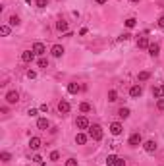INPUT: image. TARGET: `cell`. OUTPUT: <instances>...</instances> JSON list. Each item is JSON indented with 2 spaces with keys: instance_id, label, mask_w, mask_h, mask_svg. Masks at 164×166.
Segmentation results:
<instances>
[{
  "instance_id": "28",
  "label": "cell",
  "mask_w": 164,
  "mask_h": 166,
  "mask_svg": "<svg viewBox=\"0 0 164 166\" xmlns=\"http://www.w3.org/2000/svg\"><path fill=\"white\" fill-rule=\"evenodd\" d=\"M0 159H2L4 162H10V160H12V155H10V153H2V155H0Z\"/></svg>"
},
{
  "instance_id": "31",
  "label": "cell",
  "mask_w": 164,
  "mask_h": 166,
  "mask_svg": "<svg viewBox=\"0 0 164 166\" xmlns=\"http://www.w3.org/2000/svg\"><path fill=\"white\" fill-rule=\"evenodd\" d=\"M39 68H48V60L47 58H39Z\"/></svg>"
},
{
  "instance_id": "41",
  "label": "cell",
  "mask_w": 164,
  "mask_h": 166,
  "mask_svg": "<svg viewBox=\"0 0 164 166\" xmlns=\"http://www.w3.org/2000/svg\"><path fill=\"white\" fill-rule=\"evenodd\" d=\"M97 4H106V0H95Z\"/></svg>"
},
{
  "instance_id": "42",
  "label": "cell",
  "mask_w": 164,
  "mask_h": 166,
  "mask_svg": "<svg viewBox=\"0 0 164 166\" xmlns=\"http://www.w3.org/2000/svg\"><path fill=\"white\" fill-rule=\"evenodd\" d=\"M131 2H141V0H131Z\"/></svg>"
},
{
  "instance_id": "12",
  "label": "cell",
  "mask_w": 164,
  "mask_h": 166,
  "mask_svg": "<svg viewBox=\"0 0 164 166\" xmlns=\"http://www.w3.org/2000/svg\"><path fill=\"white\" fill-rule=\"evenodd\" d=\"M29 147H31V151H39L41 149V139L39 137H31L29 139Z\"/></svg>"
},
{
  "instance_id": "16",
  "label": "cell",
  "mask_w": 164,
  "mask_h": 166,
  "mask_svg": "<svg viewBox=\"0 0 164 166\" xmlns=\"http://www.w3.org/2000/svg\"><path fill=\"white\" fill-rule=\"evenodd\" d=\"M48 125H50V122H48L47 118H39V120H37V128H39V129H47Z\"/></svg>"
},
{
  "instance_id": "32",
  "label": "cell",
  "mask_w": 164,
  "mask_h": 166,
  "mask_svg": "<svg viewBox=\"0 0 164 166\" xmlns=\"http://www.w3.org/2000/svg\"><path fill=\"white\" fill-rule=\"evenodd\" d=\"M129 39H131V35H129V33H122L120 37H118V41H129Z\"/></svg>"
},
{
  "instance_id": "2",
  "label": "cell",
  "mask_w": 164,
  "mask_h": 166,
  "mask_svg": "<svg viewBox=\"0 0 164 166\" xmlns=\"http://www.w3.org/2000/svg\"><path fill=\"white\" fill-rule=\"evenodd\" d=\"M141 143H143L141 133H137V131H135V133H131V135H129V139H128V145H129V147H139Z\"/></svg>"
},
{
  "instance_id": "5",
  "label": "cell",
  "mask_w": 164,
  "mask_h": 166,
  "mask_svg": "<svg viewBox=\"0 0 164 166\" xmlns=\"http://www.w3.org/2000/svg\"><path fill=\"white\" fill-rule=\"evenodd\" d=\"M75 125H77V129H89V120L85 116H79L75 120Z\"/></svg>"
},
{
  "instance_id": "14",
  "label": "cell",
  "mask_w": 164,
  "mask_h": 166,
  "mask_svg": "<svg viewBox=\"0 0 164 166\" xmlns=\"http://www.w3.org/2000/svg\"><path fill=\"white\" fill-rule=\"evenodd\" d=\"M153 97H154V99H162V97H164V85L153 87Z\"/></svg>"
},
{
  "instance_id": "8",
  "label": "cell",
  "mask_w": 164,
  "mask_h": 166,
  "mask_svg": "<svg viewBox=\"0 0 164 166\" xmlns=\"http://www.w3.org/2000/svg\"><path fill=\"white\" fill-rule=\"evenodd\" d=\"M50 54L54 56V58H60V56L64 54V46L62 44H54V46L50 48Z\"/></svg>"
},
{
  "instance_id": "24",
  "label": "cell",
  "mask_w": 164,
  "mask_h": 166,
  "mask_svg": "<svg viewBox=\"0 0 164 166\" xmlns=\"http://www.w3.org/2000/svg\"><path fill=\"white\" fill-rule=\"evenodd\" d=\"M108 100H110V103H114V100H118V93L114 91V89H110V91H108Z\"/></svg>"
},
{
  "instance_id": "29",
  "label": "cell",
  "mask_w": 164,
  "mask_h": 166,
  "mask_svg": "<svg viewBox=\"0 0 164 166\" xmlns=\"http://www.w3.org/2000/svg\"><path fill=\"white\" fill-rule=\"evenodd\" d=\"M37 8H47L48 6V0H37Z\"/></svg>"
},
{
  "instance_id": "22",
  "label": "cell",
  "mask_w": 164,
  "mask_h": 166,
  "mask_svg": "<svg viewBox=\"0 0 164 166\" xmlns=\"http://www.w3.org/2000/svg\"><path fill=\"white\" fill-rule=\"evenodd\" d=\"M118 160V156L116 155H108L106 156V166H114V162Z\"/></svg>"
},
{
  "instance_id": "3",
  "label": "cell",
  "mask_w": 164,
  "mask_h": 166,
  "mask_svg": "<svg viewBox=\"0 0 164 166\" xmlns=\"http://www.w3.org/2000/svg\"><path fill=\"white\" fill-rule=\"evenodd\" d=\"M19 100V93L18 91H8L6 93V103L8 104H18Z\"/></svg>"
},
{
  "instance_id": "36",
  "label": "cell",
  "mask_w": 164,
  "mask_h": 166,
  "mask_svg": "<svg viewBox=\"0 0 164 166\" xmlns=\"http://www.w3.org/2000/svg\"><path fill=\"white\" fill-rule=\"evenodd\" d=\"M27 77H29V79H35V77H37V72L29 70V72H27Z\"/></svg>"
},
{
  "instance_id": "23",
  "label": "cell",
  "mask_w": 164,
  "mask_h": 166,
  "mask_svg": "<svg viewBox=\"0 0 164 166\" xmlns=\"http://www.w3.org/2000/svg\"><path fill=\"white\" fill-rule=\"evenodd\" d=\"M118 116H120V118H128L129 116V108H120V110H118Z\"/></svg>"
},
{
  "instance_id": "4",
  "label": "cell",
  "mask_w": 164,
  "mask_h": 166,
  "mask_svg": "<svg viewBox=\"0 0 164 166\" xmlns=\"http://www.w3.org/2000/svg\"><path fill=\"white\" fill-rule=\"evenodd\" d=\"M141 95H143V89H141V85H133V87L129 89V97H131V99H139Z\"/></svg>"
},
{
  "instance_id": "19",
  "label": "cell",
  "mask_w": 164,
  "mask_h": 166,
  "mask_svg": "<svg viewBox=\"0 0 164 166\" xmlns=\"http://www.w3.org/2000/svg\"><path fill=\"white\" fill-rule=\"evenodd\" d=\"M149 39H147V37H141V39H139V41H137V46L139 48H149Z\"/></svg>"
},
{
  "instance_id": "33",
  "label": "cell",
  "mask_w": 164,
  "mask_h": 166,
  "mask_svg": "<svg viewBox=\"0 0 164 166\" xmlns=\"http://www.w3.org/2000/svg\"><path fill=\"white\" fill-rule=\"evenodd\" d=\"M58 159H60V153H58V151H52V153H50V160H54V162H56Z\"/></svg>"
},
{
  "instance_id": "6",
  "label": "cell",
  "mask_w": 164,
  "mask_h": 166,
  "mask_svg": "<svg viewBox=\"0 0 164 166\" xmlns=\"http://www.w3.org/2000/svg\"><path fill=\"white\" fill-rule=\"evenodd\" d=\"M143 149H145L147 153H154V151H157V141H154V139L145 141V143H143Z\"/></svg>"
},
{
  "instance_id": "25",
  "label": "cell",
  "mask_w": 164,
  "mask_h": 166,
  "mask_svg": "<svg viewBox=\"0 0 164 166\" xmlns=\"http://www.w3.org/2000/svg\"><path fill=\"white\" fill-rule=\"evenodd\" d=\"M137 77H139V81H147V79L151 77V74H149V72H139Z\"/></svg>"
},
{
  "instance_id": "20",
  "label": "cell",
  "mask_w": 164,
  "mask_h": 166,
  "mask_svg": "<svg viewBox=\"0 0 164 166\" xmlns=\"http://www.w3.org/2000/svg\"><path fill=\"white\" fill-rule=\"evenodd\" d=\"M124 23H126V27H128V29H133V27L137 25V19H135V18H128Z\"/></svg>"
},
{
  "instance_id": "1",
  "label": "cell",
  "mask_w": 164,
  "mask_h": 166,
  "mask_svg": "<svg viewBox=\"0 0 164 166\" xmlns=\"http://www.w3.org/2000/svg\"><path fill=\"white\" fill-rule=\"evenodd\" d=\"M89 137H91L93 141H100L102 139V128L100 125H89Z\"/></svg>"
},
{
  "instance_id": "7",
  "label": "cell",
  "mask_w": 164,
  "mask_h": 166,
  "mask_svg": "<svg viewBox=\"0 0 164 166\" xmlns=\"http://www.w3.org/2000/svg\"><path fill=\"white\" fill-rule=\"evenodd\" d=\"M33 52H35L37 56H43L44 52H47V48H44V44H43V43H39V41H37L35 44H33Z\"/></svg>"
},
{
  "instance_id": "43",
  "label": "cell",
  "mask_w": 164,
  "mask_h": 166,
  "mask_svg": "<svg viewBox=\"0 0 164 166\" xmlns=\"http://www.w3.org/2000/svg\"><path fill=\"white\" fill-rule=\"evenodd\" d=\"M41 166H47V164H44V162H43V164H41Z\"/></svg>"
},
{
  "instance_id": "38",
  "label": "cell",
  "mask_w": 164,
  "mask_h": 166,
  "mask_svg": "<svg viewBox=\"0 0 164 166\" xmlns=\"http://www.w3.org/2000/svg\"><path fill=\"white\" fill-rule=\"evenodd\" d=\"M158 27H160V29H164V15H160V18H158Z\"/></svg>"
},
{
  "instance_id": "35",
  "label": "cell",
  "mask_w": 164,
  "mask_h": 166,
  "mask_svg": "<svg viewBox=\"0 0 164 166\" xmlns=\"http://www.w3.org/2000/svg\"><path fill=\"white\" fill-rule=\"evenodd\" d=\"M33 162H37V164H43V159H41V155H35V156H33Z\"/></svg>"
},
{
  "instance_id": "39",
  "label": "cell",
  "mask_w": 164,
  "mask_h": 166,
  "mask_svg": "<svg viewBox=\"0 0 164 166\" xmlns=\"http://www.w3.org/2000/svg\"><path fill=\"white\" fill-rule=\"evenodd\" d=\"M27 114H29V116H37V114H39V112H37L35 108H29V112H27Z\"/></svg>"
},
{
  "instance_id": "40",
  "label": "cell",
  "mask_w": 164,
  "mask_h": 166,
  "mask_svg": "<svg viewBox=\"0 0 164 166\" xmlns=\"http://www.w3.org/2000/svg\"><path fill=\"white\" fill-rule=\"evenodd\" d=\"M41 112H48V106H47V104H41Z\"/></svg>"
},
{
  "instance_id": "10",
  "label": "cell",
  "mask_w": 164,
  "mask_h": 166,
  "mask_svg": "<svg viewBox=\"0 0 164 166\" xmlns=\"http://www.w3.org/2000/svg\"><path fill=\"white\" fill-rule=\"evenodd\" d=\"M69 108H72V106H69L68 100H60V103H58V112H60V114H68Z\"/></svg>"
},
{
  "instance_id": "15",
  "label": "cell",
  "mask_w": 164,
  "mask_h": 166,
  "mask_svg": "<svg viewBox=\"0 0 164 166\" xmlns=\"http://www.w3.org/2000/svg\"><path fill=\"white\" fill-rule=\"evenodd\" d=\"M79 91H81V87L77 83H68V93L69 95H77Z\"/></svg>"
},
{
  "instance_id": "21",
  "label": "cell",
  "mask_w": 164,
  "mask_h": 166,
  "mask_svg": "<svg viewBox=\"0 0 164 166\" xmlns=\"http://www.w3.org/2000/svg\"><path fill=\"white\" fill-rule=\"evenodd\" d=\"M91 110H93V106L89 103H81L79 104V112H83V114H85V112H91Z\"/></svg>"
},
{
  "instance_id": "34",
  "label": "cell",
  "mask_w": 164,
  "mask_h": 166,
  "mask_svg": "<svg viewBox=\"0 0 164 166\" xmlns=\"http://www.w3.org/2000/svg\"><path fill=\"white\" fill-rule=\"evenodd\" d=\"M66 166H77V160L75 159H68L66 160Z\"/></svg>"
},
{
  "instance_id": "13",
  "label": "cell",
  "mask_w": 164,
  "mask_h": 166,
  "mask_svg": "<svg viewBox=\"0 0 164 166\" xmlns=\"http://www.w3.org/2000/svg\"><path fill=\"white\" fill-rule=\"evenodd\" d=\"M147 50H149V54H151V56H154V58H157V56L160 54V46H158L157 43H154V44H149V48H147Z\"/></svg>"
},
{
  "instance_id": "9",
  "label": "cell",
  "mask_w": 164,
  "mask_h": 166,
  "mask_svg": "<svg viewBox=\"0 0 164 166\" xmlns=\"http://www.w3.org/2000/svg\"><path fill=\"white\" fill-rule=\"evenodd\" d=\"M122 129H124V125H122L120 122L110 124V133H112V135H120V133H122Z\"/></svg>"
},
{
  "instance_id": "30",
  "label": "cell",
  "mask_w": 164,
  "mask_h": 166,
  "mask_svg": "<svg viewBox=\"0 0 164 166\" xmlns=\"http://www.w3.org/2000/svg\"><path fill=\"white\" fill-rule=\"evenodd\" d=\"M157 108H158L160 112H164V97H162V99H158V100H157Z\"/></svg>"
},
{
  "instance_id": "17",
  "label": "cell",
  "mask_w": 164,
  "mask_h": 166,
  "mask_svg": "<svg viewBox=\"0 0 164 166\" xmlns=\"http://www.w3.org/2000/svg\"><path fill=\"white\" fill-rule=\"evenodd\" d=\"M75 143L77 145H85L87 143V135H85V133H77L75 135Z\"/></svg>"
},
{
  "instance_id": "18",
  "label": "cell",
  "mask_w": 164,
  "mask_h": 166,
  "mask_svg": "<svg viewBox=\"0 0 164 166\" xmlns=\"http://www.w3.org/2000/svg\"><path fill=\"white\" fill-rule=\"evenodd\" d=\"M56 29H58V31H64V33H68V21L60 19V21L56 23Z\"/></svg>"
},
{
  "instance_id": "11",
  "label": "cell",
  "mask_w": 164,
  "mask_h": 166,
  "mask_svg": "<svg viewBox=\"0 0 164 166\" xmlns=\"http://www.w3.org/2000/svg\"><path fill=\"white\" fill-rule=\"evenodd\" d=\"M33 58H35V52L33 50H23L21 52V60L23 62H33Z\"/></svg>"
},
{
  "instance_id": "37",
  "label": "cell",
  "mask_w": 164,
  "mask_h": 166,
  "mask_svg": "<svg viewBox=\"0 0 164 166\" xmlns=\"http://www.w3.org/2000/svg\"><path fill=\"white\" fill-rule=\"evenodd\" d=\"M114 166H126V160L124 159H118L116 162H114Z\"/></svg>"
},
{
  "instance_id": "26",
  "label": "cell",
  "mask_w": 164,
  "mask_h": 166,
  "mask_svg": "<svg viewBox=\"0 0 164 166\" xmlns=\"http://www.w3.org/2000/svg\"><path fill=\"white\" fill-rule=\"evenodd\" d=\"M10 25H19V18H18V15H10Z\"/></svg>"
},
{
  "instance_id": "27",
  "label": "cell",
  "mask_w": 164,
  "mask_h": 166,
  "mask_svg": "<svg viewBox=\"0 0 164 166\" xmlns=\"http://www.w3.org/2000/svg\"><path fill=\"white\" fill-rule=\"evenodd\" d=\"M0 33H2L4 37H8V35H10V27H8V25H2V27H0Z\"/></svg>"
}]
</instances>
